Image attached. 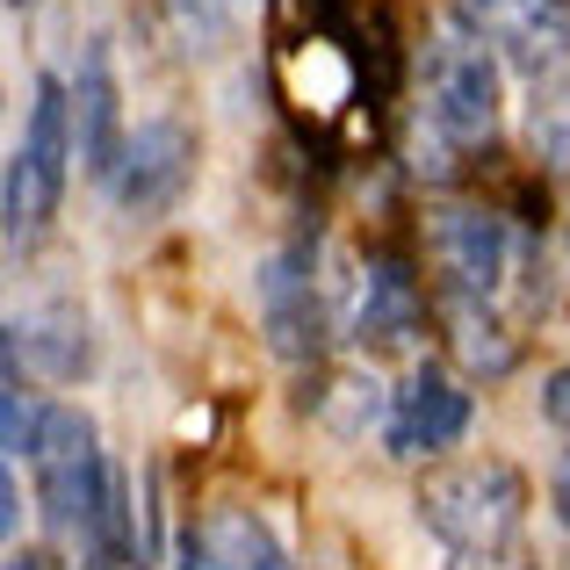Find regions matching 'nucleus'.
Segmentation results:
<instances>
[{
	"instance_id": "obj_1",
	"label": "nucleus",
	"mask_w": 570,
	"mask_h": 570,
	"mask_svg": "<svg viewBox=\"0 0 570 570\" xmlns=\"http://www.w3.org/2000/svg\"><path fill=\"white\" fill-rule=\"evenodd\" d=\"M491 138H499V58L462 14H448L426 43L404 153H412L419 181H455L462 159L491 153Z\"/></svg>"
},
{
	"instance_id": "obj_2",
	"label": "nucleus",
	"mask_w": 570,
	"mask_h": 570,
	"mask_svg": "<svg viewBox=\"0 0 570 570\" xmlns=\"http://www.w3.org/2000/svg\"><path fill=\"white\" fill-rule=\"evenodd\" d=\"M426 253L433 267H441V289L455 296H484V304H520L534 311L542 304V253H534V238L520 232L513 217H499V209H476V203H448L426 217Z\"/></svg>"
},
{
	"instance_id": "obj_3",
	"label": "nucleus",
	"mask_w": 570,
	"mask_h": 570,
	"mask_svg": "<svg viewBox=\"0 0 570 570\" xmlns=\"http://www.w3.org/2000/svg\"><path fill=\"white\" fill-rule=\"evenodd\" d=\"M419 520L441 534L455 557H513L520 520H528V476L513 462H455L419 484Z\"/></svg>"
},
{
	"instance_id": "obj_4",
	"label": "nucleus",
	"mask_w": 570,
	"mask_h": 570,
	"mask_svg": "<svg viewBox=\"0 0 570 570\" xmlns=\"http://www.w3.org/2000/svg\"><path fill=\"white\" fill-rule=\"evenodd\" d=\"M29 476H37V505L51 520V534L87 542L101 505H109V484H116V470L101 462L95 419L72 412V404H51L37 426V448H29Z\"/></svg>"
},
{
	"instance_id": "obj_5",
	"label": "nucleus",
	"mask_w": 570,
	"mask_h": 570,
	"mask_svg": "<svg viewBox=\"0 0 570 570\" xmlns=\"http://www.w3.org/2000/svg\"><path fill=\"white\" fill-rule=\"evenodd\" d=\"M80 159V124H72V95L66 80L43 72L37 80V101H29V124H22V145L8 153V238H37L43 224L58 217V195H66V174Z\"/></svg>"
},
{
	"instance_id": "obj_6",
	"label": "nucleus",
	"mask_w": 570,
	"mask_h": 570,
	"mask_svg": "<svg viewBox=\"0 0 570 570\" xmlns=\"http://www.w3.org/2000/svg\"><path fill=\"white\" fill-rule=\"evenodd\" d=\"M455 14L528 80L570 66V0H455Z\"/></svg>"
},
{
	"instance_id": "obj_7",
	"label": "nucleus",
	"mask_w": 570,
	"mask_h": 570,
	"mask_svg": "<svg viewBox=\"0 0 570 570\" xmlns=\"http://www.w3.org/2000/svg\"><path fill=\"white\" fill-rule=\"evenodd\" d=\"M188 181H195V130L181 124V116H153V124H138L130 145H124V167L109 174L116 203L138 209V217L181 203Z\"/></svg>"
},
{
	"instance_id": "obj_8",
	"label": "nucleus",
	"mask_w": 570,
	"mask_h": 570,
	"mask_svg": "<svg viewBox=\"0 0 570 570\" xmlns=\"http://www.w3.org/2000/svg\"><path fill=\"white\" fill-rule=\"evenodd\" d=\"M470 390H462L455 376H448L441 362H419L412 376H404V390L390 397V455H441V448H455L462 433H470Z\"/></svg>"
},
{
	"instance_id": "obj_9",
	"label": "nucleus",
	"mask_w": 570,
	"mask_h": 570,
	"mask_svg": "<svg viewBox=\"0 0 570 570\" xmlns=\"http://www.w3.org/2000/svg\"><path fill=\"white\" fill-rule=\"evenodd\" d=\"M419 325H426V296H419L412 267L390 261V253L362 261L354 296H347V333L362 340V347H404Z\"/></svg>"
},
{
	"instance_id": "obj_10",
	"label": "nucleus",
	"mask_w": 570,
	"mask_h": 570,
	"mask_svg": "<svg viewBox=\"0 0 570 570\" xmlns=\"http://www.w3.org/2000/svg\"><path fill=\"white\" fill-rule=\"evenodd\" d=\"M95 362V340H87V318L72 304H37L8 325V376H51V383H72L87 376Z\"/></svg>"
},
{
	"instance_id": "obj_11",
	"label": "nucleus",
	"mask_w": 570,
	"mask_h": 570,
	"mask_svg": "<svg viewBox=\"0 0 570 570\" xmlns=\"http://www.w3.org/2000/svg\"><path fill=\"white\" fill-rule=\"evenodd\" d=\"M261 325L275 340V354L304 362L318 354V282H311V253L289 246L261 267Z\"/></svg>"
},
{
	"instance_id": "obj_12",
	"label": "nucleus",
	"mask_w": 570,
	"mask_h": 570,
	"mask_svg": "<svg viewBox=\"0 0 570 570\" xmlns=\"http://www.w3.org/2000/svg\"><path fill=\"white\" fill-rule=\"evenodd\" d=\"M72 124H80V167L95 174V181H109L116 167H124V109H116V72H109V51L101 43H87L80 58V80H72Z\"/></svg>"
},
{
	"instance_id": "obj_13",
	"label": "nucleus",
	"mask_w": 570,
	"mask_h": 570,
	"mask_svg": "<svg viewBox=\"0 0 570 570\" xmlns=\"http://www.w3.org/2000/svg\"><path fill=\"white\" fill-rule=\"evenodd\" d=\"M441 318H448V347H455V362L470 368V376H505V368L520 362V333L499 304L441 289Z\"/></svg>"
},
{
	"instance_id": "obj_14",
	"label": "nucleus",
	"mask_w": 570,
	"mask_h": 570,
	"mask_svg": "<svg viewBox=\"0 0 570 570\" xmlns=\"http://www.w3.org/2000/svg\"><path fill=\"white\" fill-rule=\"evenodd\" d=\"M195 534H203V549H209L217 570H289V557L275 549V534H267L246 505H217Z\"/></svg>"
},
{
	"instance_id": "obj_15",
	"label": "nucleus",
	"mask_w": 570,
	"mask_h": 570,
	"mask_svg": "<svg viewBox=\"0 0 570 570\" xmlns=\"http://www.w3.org/2000/svg\"><path fill=\"white\" fill-rule=\"evenodd\" d=\"M528 153H534V167L570 174V66L549 72V80H534V95H528Z\"/></svg>"
},
{
	"instance_id": "obj_16",
	"label": "nucleus",
	"mask_w": 570,
	"mask_h": 570,
	"mask_svg": "<svg viewBox=\"0 0 570 570\" xmlns=\"http://www.w3.org/2000/svg\"><path fill=\"white\" fill-rule=\"evenodd\" d=\"M542 412H549V426L570 433V368H557V376L542 383Z\"/></svg>"
},
{
	"instance_id": "obj_17",
	"label": "nucleus",
	"mask_w": 570,
	"mask_h": 570,
	"mask_svg": "<svg viewBox=\"0 0 570 570\" xmlns=\"http://www.w3.org/2000/svg\"><path fill=\"white\" fill-rule=\"evenodd\" d=\"M174 570H217V563H209V549H203V534H181V557H174Z\"/></svg>"
},
{
	"instance_id": "obj_18",
	"label": "nucleus",
	"mask_w": 570,
	"mask_h": 570,
	"mask_svg": "<svg viewBox=\"0 0 570 570\" xmlns=\"http://www.w3.org/2000/svg\"><path fill=\"white\" fill-rule=\"evenodd\" d=\"M8 570H66V563H58L51 549H14V557H8Z\"/></svg>"
},
{
	"instance_id": "obj_19",
	"label": "nucleus",
	"mask_w": 570,
	"mask_h": 570,
	"mask_svg": "<svg viewBox=\"0 0 570 570\" xmlns=\"http://www.w3.org/2000/svg\"><path fill=\"white\" fill-rule=\"evenodd\" d=\"M87 570H145V549H124V557H101V563H87Z\"/></svg>"
},
{
	"instance_id": "obj_20",
	"label": "nucleus",
	"mask_w": 570,
	"mask_h": 570,
	"mask_svg": "<svg viewBox=\"0 0 570 570\" xmlns=\"http://www.w3.org/2000/svg\"><path fill=\"white\" fill-rule=\"evenodd\" d=\"M557 513H563V528H570V455H563V470H557Z\"/></svg>"
},
{
	"instance_id": "obj_21",
	"label": "nucleus",
	"mask_w": 570,
	"mask_h": 570,
	"mask_svg": "<svg viewBox=\"0 0 570 570\" xmlns=\"http://www.w3.org/2000/svg\"><path fill=\"white\" fill-rule=\"evenodd\" d=\"M563 261H570V232H563Z\"/></svg>"
},
{
	"instance_id": "obj_22",
	"label": "nucleus",
	"mask_w": 570,
	"mask_h": 570,
	"mask_svg": "<svg viewBox=\"0 0 570 570\" xmlns=\"http://www.w3.org/2000/svg\"><path fill=\"white\" fill-rule=\"evenodd\" d=\"M8 8H22V0H8Z\"/></svg>"
}]
</instances>
